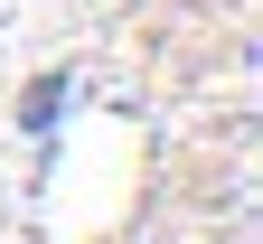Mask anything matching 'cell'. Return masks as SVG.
<instances>
[{"instance_id": "cell-1", "label": "cell", "mask_w": 263, "mask_h": 244, "mask_svg": "<svg viewBox=\"0 0 263 244\" xmlns=\"http://www.w3.org/2000/svg\"><path fill=\"white\" fill-rule=\"evenodd\" d=\"M57 113H66V76H38V85L19 94V122L28 132H57Z\"/></svg>"}]
</instances>
